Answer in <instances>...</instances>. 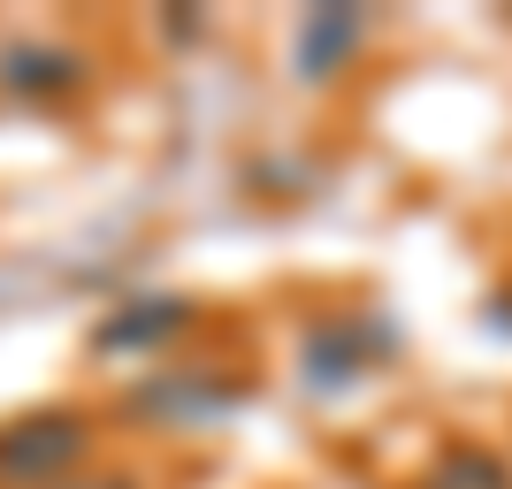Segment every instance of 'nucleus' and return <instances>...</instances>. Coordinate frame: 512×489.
Instances as JSON below:
<instances>
[{
	"instance_id": "f03ea898",
	"label": "nucleus",
	"mask_w": 512,
	"mask_h": 489,
	"mask_svg": "<svg viewBox=\"0 0 512 489\" xmlns=\"http://www.w3.org/2000/svg\"><path fill=\"white\" fill-rule=\"evenodd\" d=\"M375 352H390L383 321H314L306 344H299V375L314 390H344V383H360V375H367Z\"/></svg>"
},
{
	"instance_id": "423d86ee",
	"label": "nucleus",
	"mask_w": 512,
	"mask_h": 489,
	"mask_svg": "<svg viewBox=\"0 0 512 489\" xmlns=\"http://www.w3.org/2000/svg\"><path fill=\"white\" fill-rule=\"evenodd\" d=\"M237 390L214 383V375H176V383H146L138 390V405L146 413H176V421H192V413H214V405H230Z\"/></svg>"
},
{
	"instance_id": "f257e3e1",
	"label": "nucleus",
	"mask_w": 512,
	"mask_h": 489,
	"mask_svg": "<svg viewBox=\"0 0 512 489\" xmlns=\"http://www.w3.org/2000/svg\"><path fill=\"white\" fill-rule=\"evenodd\" d=\"M85 421L77 413H31V421L0 428V482H54L77 467Z\"/></svg>"
},
{
	"instance_id": "6e6552de",
	"label": "nucleus",
	"mask_w": 512,
	"mask_h": 489,
	"mask_svg": "<svg viewBox=\"0 0 512 489\" xmlns=\"http://www.w3.org/2000/svg\"><path fill=\"white\" fill-rule=\"evenodd\" d=\"M92 489H130V482H92Z\"/></svg>"
},
{
	"instance_id": "20e7f679",
	"label": "nucleus",
	"mask_w": 512,
	"mask_h": 489,
	"mask_svg": "<svg viewBox=\"0 0 512 489\" xmlns=\"http://www.w3.org/2000/svg\"><path fill=\"white\" fill-rule=\"evenodd\" d=\"M77 77H85V62H77L69 46H46V39H16V46H0V92H16V100L69 92Z\"/></svg>"
},
{
	"instance_id": "0eeeda50",
	"label": "nucleus",
	"mask_w": 512,
	"mask_h": 489,
	"mask_svg": "<svg viewBox=\"0 0 512 489\" xmlns=\"http://www.w3.org/2000/svg\"><path fill=\"white\" fill-rule=\"evenodd\" d=\"M428 489H512V474L497 467L490 451H474V444H451L444 459H436V474H428Z\"/></svg>"
},
{
	"instance_id": "7ed1b4c3",
	"label": "nucleus",
	"mask_w": 512,
	"mask_h": 489,
	"mask_svg": "<svg viewBox=\"0 0 512 489\" xmlns=\"http://www.w3.org/2000/svg\"><path fill=\"white\" fill-rule=\"evenodd\" d=\"M367 39V16L360 8H306L299 16V39H291V69H299L306 85H329Z\"/></svg>"
},
{
	"instance_id": "39448f33",
	"label": "nucleus",
	"mask_w": 512,
	"mask_h": 489,
	"mask_svg": "<svg viewBox=\"0 0 512 489\" xmlns=\"http://www.w3.org/2000/svg\"><path fill=\"white\" fill-rule=\"evenodd\" d=\"M184 321H192V306H184V298H161V291H153V298L115 306V314L92 329V344H100V352H146V344H169Z\"/></svg>"
}]
</instances>
